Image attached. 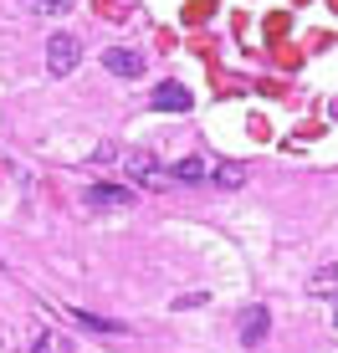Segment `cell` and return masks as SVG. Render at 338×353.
I'll list each match as a JSON object with an SVG mask.
<instances>
[{
  "label": "cell",
  "mask_w": 338,
  "mask_h": 353,
  "mask_svg": "<svg viewBox=\"0 0 338 353\" xmlns=\"http://www.w3.org/2000/svg\"><path fill=\"white\" fill-rule=\"evenodd\" d=\"M82 62V41L72 31H57L52 41H46V67H52V77H72Z\"/></svg>",
  "instance_id": "6da1fadb"
},
{
  "label": "cell",
  "mask_w": 338,
  "mask_h": 353,
  "mask_svg": "<svg viewBox=\"0 0 338 353\" xmlns=\"http://www.w3.org/2000/svg\"><path fill=\"white\" fill-rule=\"evenodd\" d=\"M123 174L134 179V185H143V190H169V185H175V169L143 159V154H128V159H123Z\"/></svg>",
  "instance_id": "7a4b0ae2"
},
{
  "label": "cell",
  "mask_w": 338,
  "mask_h": 353,
  "mask_svg": "<svg viewBox=\"0 0 338 353\" xmlns=\"http://www.w3.org/2000/svg\"><path fill=\"white\" fill-rule=\"evenodd\" d=\"M82 205H92V210H123V205H134V194L123 185H88Z\"/></svg>",
  "instance_id": "3957f363"
},
{
  "label": "cell",
  "mask_w": 338,
  "mask_h": 353,
  "mask_svg": "<svg viewBox=\"0 0 338 353\" xmlns=\"http://www.w3.org/2000/svg\"><path fill=\"white\" fill-rule=\"evenodd\" d=\"M103 67L113 77H143V52H128V46H108L103 52Z\"/></svg>",
  "instance_id": "277c9868"
},
{
  "label": "cell",
  "mask_w": 338,
  "mask_h": 353,
  "mask_svg": "<svg viewBox=\"0 0 338 353\" xmlns=\"http://www.w3.org/2000/svg\"><path fill=\"white\" fill-rule=\"evenodd\" d=\"M149 103H154V108H164V113H185L195 97H190V88H179V82H159V88L149 92Z\"/></svg>",
  "instance_id": "5b68a950"
},
{
  "label": "cell",
  "mask_w": 338,
  "mask_h": 353,
  "mask_svg": "<svg viewBox=\"0 0 338 353\" xmlns=\"http://www.w3.org/2000/svg\"><path fill=\"white\" fill-rule=\"evenodd\" d=\"M267 323H272L267 307H246L241 312V343H261V338H267Z\"/></svg>",
  "instance_id": "8992f818"
},
{
  "label": "cell",
  "mask_w": 338,
  "mask_h": 353,
  "mask_svg": "<svg viewBox=\"0 0 338 353\" xmlns=\"http://www.w3.org/2000/svg\"><path fill=\"white\" fill-rule=\"evenodd\" d=\"M67 318H72V323H82V327H92V333H128V323H118V318H98V312H88V307H67Z\"/></svg>",
  "instance_id": "52a82bcc"
},
{
  "label": "cell",
  "mask_w": 338,
  "mask_h": 353,
  "mask_svg": "<svg viewBox=\"0 0 338 353\" xmlns=\"http://www.w3.org/2000/svg\"><path fill=\"white\" fill-rule=\"evenodd\" d=\"M169 169H175V185H205V179H210V164L195 159V154L179 159V164H169Z\"/></svg>",
  "instance_id": "ba28073f"
},
{
  "label": "cell",
  "mask_w": 338,
  "mask_h": 353,
  "mask_svg": "<svg viewBox=\"0 0 338 353\" xmlns=\"http://www.w3.org/2000/svg\"><path fill=\"white\" fill-rule=\"evenodd\" d=\"M210 179H215V185H226V190H236L241 179H246V169H241V164H215Z\"/></svg>",
  "instance_id": "9c48e42d"
},
{
  "label": "cell",
  "mask_w": 338,
  "mask_h": 353,
  "mask_svg": "<svg viewBox=\"0 0 338 353\" xmlns=\"http://www.w3.org/2000/svg\"><path fill=\"white\" fill-rule=\"evenodd\" d=\"M26 10L31 16H67L72 0H26Z\"/></svg>",
  "instance_id": "30bf717a"
},
{
  "label": "cell",
  "mask_w": 338,
  "mask_h": 353,
  "mask_svg": "<svg viewBox=\"0 0 338 353\" xmlns=\"http://www.w3.org/2000/svg\"><path fill=\"white\" fill-rule=\"evenodd\" d=\"M31 353H72V343H67L62 333H41V338L31 343Z\"/></svg>",
  "instance_id": "8fae6325"
},
{
  "label": "cell",
  "mask_w": 338,
  "mask_h": 353,
  "mask_svg": "<svg viewBox=\"0 0 338 353\" xmlns=\"http://www.w3.org/2000/svg\"><path fill=\"white\" fill-rule=\"evenodd\" d=\"M333 282H338V266H328V272L312 276V292H333Z\"/></svg>",
  "instance_id": "7c38bea8"
},
{
  "label": "cell",
  "mask_w": 338,
  "mask_h": 353,
  "mask_svg": "<svg viewBox=\"0 0 338 353\" xmlns=\"http://www.w3.org/2000/svg\"><path fill=\"white\" fill-rule=\"evenodd\" d=\"M333 327H338V312H333Z\"/></svg>",
  "instance_id": "4fadbf2b"
}]
</instances>
